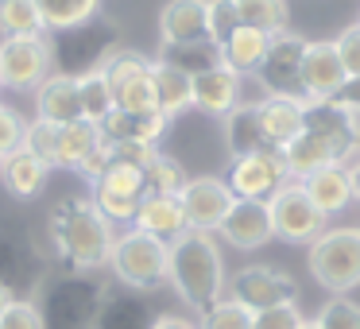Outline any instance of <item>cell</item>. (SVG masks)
Instances as JSON below:
<instances>
[{
  "label": "cell",
  "instance_id": "6da1fadb",
  "mask_svg": "<svg viewBox=\"0 0 360 329\" xmlns=\"http://www.w3.org/2000/svg\"><path fill=\"white\" fill-rule=\"evenodd\" d=\"M51 240L74 271H97L109 264L117 233L94 205V198H66L51 213Z\"/></svg>",
  "mask_w": 360,
  "mask_h": 329
},
{
  "label": "cell",
  "instance_id": "7a4b0ae2",
  "mask_svg": "<svg viewBox=\"0 0 360 329\" xmlns=\"http://www.w3.org/2000/svg\"><path fill=\"white\" fill-rule=\"evenodd\" d=\"M167 283H174L179 298L198 314H205L213 302L225 298V283H229L225 259H221L213 233L190 228L171 244V275H167Z\"/></svg>",
  "mask_w": 360,
  "mask_h": 329
},
{
  "label": "cell",
  "instance_id": "3957f363",
  "mask_svg": "<svg viewBox=\"0 0 360 329\" xmlns=\"http://www.w3.org/2000/svg\"><path fill=\"white\" fill-rule=\"evenodd\" d=\"M109 267L124 287L132 290H155L171 275V244L155 240V236L140 233V228H124L112 244Z\"/></svg>",
  "mask_w": 360,
  "mask_h": 329
},
{
  "label": "cell",
  "instance_id": "277c9868",
  "mask_svg": "<svg viewBox=\"0 0 360 329\" xmlns=\"http://www.w3.org/2000/svg\"><path fill=\"white\" fill-rule=\"evenodd\" d=\"M105 302V287L89 271H74L51 283L43 295V325L47 329H94Z\"/></svg>",
  "mask_w": 360,
  "mask_h": 329
},
{
  "label": "cell",
  "instance_id": "5b68a950",
  "mask_svg": "<svg viewBox=\"0 0 360 329\" xmlns=\"http://www.w3.org/2000/svg\"><path fill=\"white\" fill-rule=\"evenodd\" d=\"M310 271L337 298L360 287V228H329L310 244Z\"/></svg>",
  "mask_w": 360,
  "mask_h": 329
},
{
  "label": "cell",
  "instance_id": "8992f818",
  "mask_svg": "<svg viewBox=\"0 0 360 329\" xmlns=\"http://www.w3.org/2000/svg\"><path fill=\"white\" fill-rule=\"evenodd\" d=\"M51 51L63 63L58 74L86 78L94 70H105V63L117 55V27L105 24V20H89L74 32H58V43H51Z\"/></svg>",
  "mask_w": 360,
  "mask_h": 329
},
{
  "label": "cell",
  "instance_id": "52a82bcc",
  "mask_svg": "<svg viewBox=\"0 0 360 329\" xmlns=\"http://www.w3.org/2000/svg\"><path fill=\"white\" fill-rule=\"evenodd\" d=\"M55 74V51L47 35H12L0 43V86L39 89Z\"/></svg>",
  "mask_w": 360,
  "mask_h": 329
},
{
  "label": "cell",
  "instance_id": "ba28073f",
  "mask_svg": "<svg viewBox=\"0 0 360 329\" xmlns=\"http://www.w3.org/2000/svg\"><path fill=\"white\" fill-rule=\"evenodd\" d=\"M233 302H240L244 310L259 314V310H275V306H295L298 302V283L290 279L287 271L279 267H267V264H252L240 267L233 279L225 283Z\"/></svg>",
  "mask_w": 360,
  "mask_h": 329
},
{
  "label": "cell",
  "instance_id": "9c48e42d",
  "mask_svg": "<svg viewBox=\"0 0 360 329\" xmlns=\"http://www.w3.org/2000/svg\"><path fill=\"white\" fill-rule=\"evenodd\" d=\"M267 213H271L275 236L287 240V244H314L326 233V213L306 198L302 182H287V186L267 202Z\"/></svg>",
  "mask_w": 360,
  "mask_h": 329
},
{
  "label": "cell",
  "instance_id": "30bf717a",
  "mask_svg": "<svg viewBox=\"0 0 360 329\" xmlns=\"http://www.w3.org/2000/svg\"><path fill=\"white\" fill-rule=\"evenodd\" d=\"M290 182L279 151H259V155H240L229 163L225 186L233 190L236 202H271L283 186Z\"/></svg>",
  "mask_w": 360,
  "mask_h": 329
},
{
  "label": "cell",
  "instance_id": "8fae6325",
  "mask_svg": "<svg viewBox=\"0 0 360 329\" xmlns=\"http://www.w3.org/2000/svg\"><path fill=\"white\" fill-rule=\"evenodd\" d=\"M105 78L112 89V105L124 112L155 109V86H151V63L136 51H117L105 63Z\"/></svg>",
  "mask_w": 360,
  "mask_h": 329
},
{
  "label": "cell",
  "instance_id": "7c38bea8",
  "mask_svg": "<svg viewBox=\"0 0 360 329\" xmlns=\"http://www.w3.org/2000/svg\"><path fill=\"white\" fill-rule=\"evenodd\" d=\"M302 55H306V39L295 32L271 35L267 43L264 66H259V82L267 86V97H298L302 101Z\"/></svg>",
  "mask_w": 360,
  "mask_h": 329
},
{
  "label": "cell",
  "instance_id": "4fadbf2b",
  "mask_svg": "<svg viewBox=\"0 0 360 329\" xmlns=\"http://www.w3.org/2000/svg\"><path fill=\"white\" fill-rule=\"evenodd\" d=\"M302 132L329 143L341 155V163L360 148V117L341 109L337 101H306L302 105Z\"/></svg>",
  "mask_w": 360,
  "mask_h": 329
},
{
  "label": "cell",
  "instance_id": "5bb4252c",
  "mask_svg": "<svg viewBox=\"0 0 360 329\" xmlns=\"http://www.w3.org/2000/svg\"><path fill=\"white\" fill-rule=\"evenodd\" d=\"M182 209H186V225L198 228V233H217L221 221L233 209V190L225 186V179H213V174H202V179H190L186 190L179 194Z\"/></svg>",
  "mask_w": 360,
  "mask_h": 329
},
{
  "label": "cell",
  "instance_id": "9a60e30c",
  "mask_svg": "<svg viewBox=\"0 0 360 329\" xmlns=\"http://www.w3.org/2000/svg\"><path fill=\"white\" fill-rule=\"evenodd\" d=\"M349 74L341 66V55L329 39L306 43L302 55V97L306 101H337V93L345 89Z\"/></svg>",
  "mask_w": 360,
  "mask_h": 329
},
{
  "label": "cell",
  "instance_id": "2e32d148",
  "mask_svg": "<svg viewBox=\"0 0 360 329\" xmlns=\"http://www.w3.org/2000/svg\"><path fill=\"white\" fill-rule=\"evenodd\" d=\"M167 124H171V120H167L159 109H148V112L112 109L97 128H101L105 143H140V148H155V143L163 140Z\"/></svg>",
  "mask_w": 360,
  "mask_h": 329
},
{
  "label": "cell",
  "instance_id": "e0dca14e",
  "mask_svg": "<svg viewBox=\"0 0 360 329\" xmlns=\"http://www.w3.org/2000/svg\"><path fill=\"white\" fill-rule=\"evenodd\" d=\"M217 233L225 236L233 248L252 252V248H264L275 236V228H271V213H267L264 202H233V209L221 221Z\"/></svg>",
  "mask_w": 360,
  "mask_h": 329
},
{
  "label": "cell",
  "instance_id": "ac0fdd59",
  "mask_svg": "<svg viewBox=\"0 0 360 329\" xmlns=\"http://www.w3.org/2000/svg\"><path fill=\"white\" fill-rule=\"evenodd\" d=\"M159 35H163V47L205 43L210 39L205 0H167L163 12H159Z\"/></svg>",
  "mask_w": 360,
  "mask_h": 329
},
{
  "label": "cell",
  "instance_id": "d6986e66",
  "mask_svg": "<svg viewBox=\"0 0 360 329\" xmlns=\"http://www.w3.org/2000/svg\"><path fill=\"white\" fill-rule=\"evenodd\" d=\"M132 228H140V233L155 236V240H163V244H174L182 233H190L182 202L179 198H163V194H143Z\"/></svg>",
  "mask_w": 360,
  "mask_h": 329
},
{
  "label": "cell",
  "instance_id": "ffe728a7",
  "mask_svg": "<svg viewBox=\"0 0 360 329\" xmlns=\"http://www.w3.org/2000/svg\"><path fill=\"white\" fill-rule=\"evenodd\" d=\"M35 112H39V120H51V124H74V120H86L82 117L78 78L55 70L39 89H35Z\"/></svg>",
  "mask_w": 360,
  "mask_h": 329
},
{
  "label": "cell",
  "instance_id": "44dd1931",
  "mask_svg": "<svg viewBox=\"0 0 360 329\" xmlns=\"http://www.w3.org/2000/svg\"><path fill=\"white\" fill-rule=\"evenodd\" d=\"M302 105L298 97H264L256 101V112H259V128H264L267 143L275 151H283L287 143H295L302 136Z\"/></svg>",
  "mask_w": 360,
  "mask_h": 329
},
{
  "label": "cell",
  "instance_id": "7402d4cb",
  "mask_svg": "<svg viewBox=\"0 0 360 329\" xmlns=\"http://www.w3.org/2000/svg\"><path fill=\"white\" fill-rule=\"evenodd\" d=\"M0 283L16 298L39 283V256L24 236H0Z\"/></svg>",
  "mask_w": 360,
  "mask_h": 329
},
{
  "label": "cell",
  "instance_id": "603a6c76",
  "mask_svg": "<svg viewBox=\"0 0 360 329\" xmlns=\"http://www.w3.org/2000/svg\"><path fill=\"white\" fill-rule=\"evenodd\" d=\"M236 105H240V78L229 66L194 78V109L210 112V117H229Z\"/></svg>",
  "mask_w": 360,
  "mask_h": 329
},
{
  "label": "cell",
  "instance_id": "cb8c5ba5",
  "mask_svg": "<svg viewBox=\"0 0 360 329\" xmlns=\"http://www.w3.org/2000/svg\"><path fill=\"white\" fill-rule=\"evenodd\" d=\"M267 43H271V35H264V32H256V27H244L240 24L225 43H221V66H229L236 78H240V74H256L259 66H264Z\"/></svg>",
  "mask_w": 360,
  "mask_h": 329
},
{
  "label": "cell",
  "instance_id": "d4e9b609",
  "mask_svg": "<svg viewBox=\"0 0 360 329\" xmlns=\"http://www.w3.org/2000/svg\"><path fill=\"white\" fill-rule=\"evenodd\" d=\"M302 190H306V198H310V202L326 213V217H329V213H341L345 205L352 202L349 171H345V163H333V167L314 171L310 179H302Z\"/></svg>",
  "mask_w": 360,
  "mask_h": 329
},
{
  "label": "cell",
  "instance_id": "484cf974",
  "mask_svg": "<svg viewBox=\"0 0 360 329\" xmlns=\"http://www.w3.org/2000/svg\"><path fill=\"white\" fill-rule=\"evenodd\" d=\"M151 86H155V109L167 120L194 105V78H186L182 70H174L167 63H151Z\"/></svg>",
  "mask_w": 360,
  "mask_h": 329
},
{
  "label": "cell",
  "instance_id": "4316f807",
  "mask_svg": "<svg viewBox=\"0 0 360 329\" xmlns=\"http://www.w3.org/2000/svg\"><path fill=\"white\" fill-rule=\"evenodd\" d=\"M225 143H229V151H233V159L259 155V151H275L271 143H267L264 128H259L256 105H236V109L225 117Z\"/></svg>",
  "mask_w": 360,
  "mask_h": 329
},
{
  "label": "cell",
  "instance_id": "83f0119b",
  "mask_svg": "<svg viewBox=\"0 0 360 329\" xmlns=\"http://www.w3.org/2000/svg\"><path fill=\"white\" fill-rule=\"evenodd\" d=\"M101 128L89 120H74V124H58V143H55V167H70L82 171L89 155L101 148Z\"/></svg>",
  "mask_w": 360,
  "mask_h": 329
},
{
  "label": "cell",
  "instance_id": "f1b7e54d",
  "mask_svg": "<svg viewBox=\"0 0 360 329\" xmlns=\"http://www.w3.org/2000/svg\"><path fill=\"white\" fill-rule=\"evenodd\" d=\"M279 159H283V167H287L290 182H302V179H310L314 171H321V167L341 163V155H337L329 143L314 140V136H306V132L298 136L295 143H287V148L279 151Z\"/></svg>",
  "mask_w": 360,
  "mask_h": 329
},
{
  "label": "cell",
  "instance_id": "f546056e",
  "mask_svg": "<svg viewBox=\"0 0 360 329\" xmlns=\"http://www.w3.org/2000/svg\"><path fill=\"white\" fill-rule=\"evenodd\" d=\"M0 174H4V186L16 198H35L43 186H47L51 167L43 163L39 155H32L27 148H16L4 163H0Z\"/></svg>",
  "mask_w": 360,
  "mask_h": 329
},
{
  "label": "cell",
  "instance_id": "4dcf8cb0",
  "mask_svg": "<svg viewBox=\"0 0 360 329\" xmlns=\"http://www.w3.org/2000/svg\"><path fill=\"white\" fill-rule=\"evenodd\" d=\"M101 0H35L43 32H74V27L97 20Z\"/></svg>",
  "mask_w": 360,
  "mask_h": 329
},
{
  "label": "cell",
  "instance_id": "1f68e13d",
  "mask_svg": "<svg viewBox=\"0 0 360 329\" xmlns=\"http://www.w3.org/2000/svg\"><path fill=\"white\" fill-rule=\"evenodd\" d=\"M151 310L132 295H105L94 329H151Z\"/></svg>",
  "mask_w": 360,
  "mask_h": 329
},
{
  "label": "cell",
  "instance_id": "d6a6232c",
  "mask_svg": "<svg viewBox=\"0 0 360 329\" xmlns=\"http://www.w3.org/2000/svg\"><path fill=\"white\" fill-rule=\"evenodd\" d=\"M159 63L182 70L186 78H202V74H210V70H217V66H221V47L213 39L186 43V47H163V58H159Z\"/></svg>",
  "mask_w": 360,
  "mask_h": 329
},
{
  "label": "cell",
  "instance_id": "836d02e7",
  "mask_svg": "<svg viewBox=\"0 0 360 329\" xmlns=\"http://www.w3.org/2000/svg\"><path fill=\"white\" fill-rule=\"evenodd\" d=\"M236 12H240L244 27H256L264 35H283L290 32V8L287 0H236Z\"/></svg>",
  "mask_w": 360,
  "mask_h": 329
},
{
  "label": "cell",
  "instance_id": "e575fe53",
  "mask_svg": "<svg viewBox=\"0 0 360 329\" xmlns=\"http://www.w3.org/2000/svg\"><path fill=\"white\" fill-rule=\"evenodd\" d=\"M143 182H148V194L179 198L182 190H186L190 174L182 171L179 159H171V155H163V151H155V155H151V163L143 167Z\"/></svg>",
  "mask_w": 360,
  "mask_h": 329
},
{
  "label": "cell",
  "instance_id": "d590c367",
  "mask_svg": "<svg viewBox=\"0 0 360 329\" xmlns=\"http://www.w3.org/2000/svg\"><path fill=\"white\" fill-rule=\"evenodd\" d=\"M94 190H109V194H120V198H136L143 202L148 194V182H143V167H132V163H117L109 155V167L94 179Z\"/></svg>",
  "mask_w": 360,
  "mask_h": 329
},
{
  "label": "cell",
  "instance_id": "8d00e7d4",
  "mask_svg": "<svg viewBox=\"0 0 360 329\" xmlns=\"http://www.w3.org/2000/svg\"><path fill=\"white\" fill-rule=\"evenodd\" d=\"M78 93H82V117H86L89 124H101V120L117 109L105 70H94V74H86V78H78Z\"/></svg>",
  "mask_w": 360,
  "mask_h": 329
},
{
  "label": "cell",
  "instance_id": "74e56055",
  "mask_svg": "<svg viewBox=\"0 0 360 329\" xmlns=\"http://www.w3.org/2000/svg\"><path fill=\"white\" fill-rule=\"evenodd\" d=\"M0 35H43V20L35 12V0H0Z\"/></svg>",
  "mask_w": 360,
  "mask_h": 329
},
{
  "label": "cell",
  "instance_id": "f35d334b",
  "mask_svg": "<svg viewBox=\"0 0 360 329\" xmlns=\"http://www.w3.org/2000/svg\"><path fill=\"white\" fill-rule=\"evenodd\" d=\"M198 329H252V310H244L233 298H221V302H213L202 314Z\"/></svg>",
  "mask_w": 360,
  "mask_h": 329
},
{
  "label": "cell",
  "instance_id": "ab89813d",
  "mask_svg": "<svg viewBox=\"0 0 360 329\" xmlns=\"http://www.w3.org/2000/svg\"><path fill=\"white\" fill-rule=\"evenodd\" d=\"M205 24H210V39L225 43L229 35L240 27V12H236V0H205Z\"/></svg>",
  "mask_w": 360,
  "mask_h": 329
},
{
  "label": "cell",
  "instance_id": "60d3db41",
  "mask_svg": "<svg viewBox=\"0 0 360 329\" xmlns=\"http://www.w3.org/2000/svg\"><path fill=\"white\" fill-rule=\"evenodd\" d=\"M55 143H58V124L35 117L32 124L24 128V143H20V148H27L32 155H39L47 167H55Z\"/></svg>",
  "mask_w": 360,
  "mask_h": 329
},
{
  "label": "cell",
  "instance_id": "b9f144b4",
  "mask_svg": "<svg viewBox=\"0 0 360 329\" xmlns=\"http://www.w3.org/2000/svg\"><path fill=\"white\" fill-rule=\"evenodd\" d=\"M318 325L321 329H360V306L349 302V298H329L318 314Z\"/></svg>",
  "mask_w": 360,
  "mask_h": 329
},
{
  "label": "cell",
  "instance_id": "7bdbcfd3",
  "mask_svg": "<svg viewBox=\"0 0 360 329\" xmlns=\"http://www.w3.org/2000/svg\"><path fill=\"white\" fill-rule=\"evenodd\" d=\"M0 329H47V325H43V310L32 298H16L8 310L0 314Z\"/></svg>",
  "mask_w": 360,
  "mask_h": 329
},
{
  "label": "cell",
  "instance_id": "ee69618b",
  "mask_svg": "<svg viewBox=\"0 0 360 329\" xmlns=\"http://www.w3.org/2000/svg\"><path fill=\"white\" fill-rule=\"evenodd\" d=\"M24 120H20L16 109H8V105H0V163L12 155V151L24 143Z\"/></svg>",
  "mask_w": 360,
  "mask_h": 329
},
{
  "label": "cell",
  "instance_id": "f6af8a7d",
  "mask_svg": "<svg viewBox=\"0 0 360 329\" xmlns=\"http://www.w3.org/2000/svg\"><path fill=\"white\" fill-rule=\"evenodd\" d=\"M302 321L306 318L298 314V302L295 306H275V310L252 314V329H298Z\"/></svg>",
  "mask_w": 360,
  "mask_h": 329
},
{
  "label": "cell",
  "instance_id": "bcb514c9",
  "mask_svg": "<svg viewBox=\"0 0 360 329\" xmlns=\"http://www.w3.org/2000/svg\"><path fill=\"white\" fill-rule=\"evenodd\" d=\"M333 47H337V55H341L345 74H349V78H360V24L345 27L333 39Z\"/></svg>",
  "mask_w": 360,
  "mask_h": 329
},
{
  "label": "cell",
  "instance_id": "7dc6e473",
  "mask_svg": "<svg viewBox=\"0 0 360 329\" xmlns=\"http://www.w3.org/2000/svg\"><path fill=\"white\" fill-rule=\"evenodd\" d=\"M337 105L360 117V78H349V82H345V89L337 93Z\"/></svg>",
  "mask_w": 360,
  "mask_h": 329
},
{
  "label": "cell",
  "instance_id": "c3c4849f",
  "mask_svg": "<svg viewBox=\"0 0 360 329\" xmlns=\"http://www.w3.org/2000/svg\"><path fill=\"white\" fill-rule=\"evenodd\" d=\"M151 329H198L190 318H179V314H163V318L151 321Z\"/></svg>",
  "mask_w": 360,
  "mask_h": 329
},
{
  "label": "cell",
  "instance_id": "681fc988",
  "mask_svg": "<svg viewBox=\"0 0 360 329\" xmlns=\"http://www.w3.org/2000/svg\"><path fill=\"white\" fill-rule=\"evenodd\" d=\"M345 171H349V190H352V202H360V159H352V163L345 167Z\"/></svg>",
  "mask_w": 360,
  "mask_h": 329
},
{
  "label": "cell",
  "instance_id": "f907efd6",
  "mask_svg": "<svg viewBox=\"0 0 360 329\" xmlns=\"http://www.w3.org/2000/svg\"><path fill=\"white\" fill-rule=\"evenodd\" d=\"M12 302H16V295H12V290H8V287H4V283H0V314L8 310V306H12Z\"/></svg>",
  "mask_w": 360,
  "mask_h": 329
},
{
  "label": "cell",
  "instance_id": "816d5d0a",
  "mask_svg": "<svg viewBox=\"0 0 360 329\" xmlns=\"http://www.w3.org/2000/svg\"><path fill=\"white\" fill-rule=\"evenodd\" d=\"M298 329H321V325H318V321H302Z\"/></svg>",
  "mask_w": 360,
  "mask_h": 329
}]
</instances>
